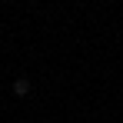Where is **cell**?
<instances>
[{
    "label": "cell",
    "mask_w": 123,
    "mask_h": 123,
    "mask_svg": "<svg viewBox=\"0 0 123 123\" xmlns=\"http://www.w3.org/2000/svg\"><path fill=\"white\" fill-rule=\"evenodd\" d=\"M13 93H17V97H27V93H30V80H27V77L13 80Z\"/></svg>",
    "instance_id": "1"
}]
</instances>
